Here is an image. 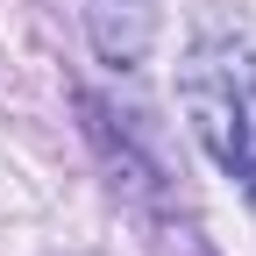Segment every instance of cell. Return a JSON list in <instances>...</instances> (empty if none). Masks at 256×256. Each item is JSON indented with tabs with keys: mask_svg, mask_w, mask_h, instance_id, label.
I'll return each mask as SVG.
<instances>
[{
	"mask_svg": "<svg viewBox=\"0 0 256 256\" xmlns=\"http://www.w3.org/2000/svg\"><path fill=\"white\" fill-rule=\"evenodd\" d=\"M178 107L200 150L242 185L256 214V36L242 22H206L178 64Z\"/></svg>",
	"mask_w": 256,
	"mask_h": 256,
	"instance_id": "obj_1",
	"label": "cell"
},
{
	"mask_svg": "<svg viewBox=\"0 0 256 256\" xmlns=\"http://www.w3.org/2000/svg\"><path fill=\"white\" fill-rule=\"evenodd\" d=\"M86 36L100 50V64L136 72L156 36V0H86Z\"/></svg>",
	"mask_w": 256,
	"mask_h": 256,
	"instance_id": "obj_2",
	"label": "cell"
}]
</instances>
